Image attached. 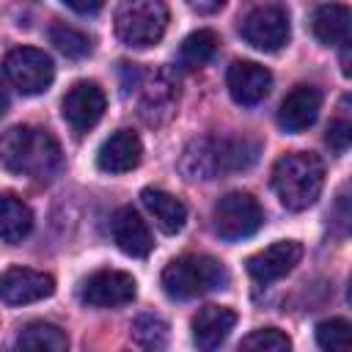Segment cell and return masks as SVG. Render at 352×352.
Segmentation results:
<instances>
[{"label": "cell", "instance_id": "cell-1", "mask_svg": "<svg viewBox=\"0 0 352 352\" xmlns=\"http://www.w3.org/2000/svg\"><path fill=\"white\" fill-rule=\"evenodd\" d=\"M258 160V143L250 138H198L182 151L179 170L190 182H206L223 173L248 170Z\"/></svg>", "mask_w": 352, "mask_h": 352}, {"label": "cell", "instance_id": "cell-2", "mask_svg": "<svg viewBox=\"0 0 352 352\" xmlns=\"http://www.w3.org/2000/svg\"><path fill=\"white\" fill-rule=\"evenodd\" d=\"M0 162L6 165V170L16 176L47 182L60 170L63 154H60L58 140L47 129L22 124L0 135Z\"/></svg>", "mask_w": 352, "mask_h": 352}, {"label": "cell", "instance_id": "cell-3", "mask_svg": "<svg viewBox=\"0 0 352 352\" xmlns=\"http://www.w3.org/2000/svg\"><path fill=\"white\" fill-rule=\"evenodd\" d=\"M324 187V162L311 151H289L272 165V190L292 212L308 209Z\"/></svg>", "mask_w": 352, "mask_h": 352}, {"label": "cell", "instance_id": "cell-4", "mask_svg": "<svg viewBox=\"0 0 352 352\" xmlns=\"http://www.w3.org/2000/svg\"><path fill=\"white\" fill-rule=\"evenodd\" d=\"M121 85L124 96H129L138 107V116L160 126L165 124L176 110V82L165 69H140L138 63H121Z\"/></svg>", "mask_w": 352, "mask_h": 352}, {"label": "cell", "instance_id": "cell-5", "mask_svg": "<svg viewBox=\"0 0 352 352\" xmlns=\"http://www.w3.org/2000/svg\"><path fill=\"white\" fill-rule=\"evenodd\" d=\"M162 289L170 300H195L201 294H209L214 289H223L228 283L226 267L204 253H187L173 258L162 270Z\"/></svg>", "mask_w": 352, "mask_h": 352}, {"label": "cell", "instance_id": "cell-6", "mask_svg": "<svg viewBox=\"0 0 352 352\" xmlns=\"http://www.w3.org/2000/svg\"><path fill=\"white\" fill-rule=\"evenodd\" d=\"M168 28V6L160 0H129L116 11V36L135 50H146L162 38Z\"/></svg>", "mask_w": 352, "mask_h": 352}, {"label": "cell", "instance_id": "cell-7", "mask_svg": "<svg viewBox=\"0 0 352 352\" xmlns=\"http://www.w3.org/2000/svg\"><path fill=\"white\" fill-rule=\"evenodd\" d=\"M261 226H264V209L250 192L242 190L226 192L212 206V228L226 242L245 239L256 234Z\"/></svg>", "mask_w": 352, "mask_h": 352}, {"label": "cell", "instance_id": "cell-8", "mask_svg": "<svg viewBox=\"0 0 352 352\" xmlns=\"http://www.w3.org/2000/svg\"><path fill=\"white\" fill-rule=\"evenodd\" d=\"M3 74L22 96H36V94H44L52 85L55 66H52V58L44 50L16 47L3 58Z\"/></svg>", "mask_w": 352, "mask_h": 352}, {"label": "cell", "instance_id": "cell-9", "mask_svg": "<svg viewBox=\"0 0 352 352\" xmlns=\"http://www.w3.org/2000/svg\"><path fill=\"white\" fill-rule=\"evenodd\" d=\"M239 33L242 38L261 50V52H278L280 47L289 44L292 36V25H289V14L283 6L278 3H267V6H256L250 8L242 22H239Z\"/></svg>", "mask_w": 352, "mask_h": 352}, {"label": "cell", "instance_id": "cell-10", "mask_svg": "<svg viewBox=\"0 0 352 352\" xmlns=\"http://www.w3.org/2000/svg\"><path fill=\"white\" fill-rule=\"evenodd\" d=\"M138 283L124 270H96L80 286V300L91 308H118L132 302Z\"/></svg>", "mask_w": 352, "mask_h": 352}, {"label": "cell", "instance_id": "cell-11", "mask_svg": "<svg viewBox=\"0 0 352 352\" xmlns=\"http://www.w3.org/2000/svg\"><path fill=\"white\" fill-rule=\"evenodd\" d=\"M104 107H107V99H104V91L91 82V80H80L74 82L63 102H60V113L66 118V124L74 129V132H88L99 124V118L104 116Z\"/></svg>", "mask_w": 352, "mask_h": 352}, {"label": "cell", "instance_id": "cell-12", "mask_svg": "<svg viewBox=\"0 0 352 352\" xmlns=\"http://www.w3.org/2000/svg\"><path fill=\"white\" fill-rule=\"evenodd\" d=\"M55 278L28 267H11L0 275V300L6 305H28L52 297Z\"/></svg>", "mask_w": 352, "mask_h": 352}, {"label": "cell", "instance_id": "cell-13", "mask_svg": "<svg viewBox=\"0 0 352 352\" xmlns=\"http://www.w3.org/2000/svg\"><path fill=\"white\" fill-rule=\"evenodd\" d=\"M302 258V245L297 239H280L258 253H253L248 258V275L256 283H272L278 278H283L286 272H292Z\"/></svg>", "mask_w": 352, "mask_h": 352}, {"label": "cell", "instance_id": "cell-14", "mask_svg": "<svg viewBox=\"0 0 352 352\" xmlns=\"http://www.w3.org/2000/svg\"><path fill=\"white\" fill-rule=\"evenodd\" d=\"M226 85L236 104L253 107L267 99L272 88V74L256 60H234L226 72Z\"/></svg>", "mask_w": 352, "mask_h": 352}, {"label": "cell", "instance_id": "cell-15", "mask_svg": "<svg viewBox=\"0 0 352 352\" xmlns=\"http://www.w3.org/2000/svg\"><path fill=\"white\" fill-rule=\"evenodd\" d=\"M236 324V311L228 305H204L192 316V344L198 352H220Z\"/></svg>", "mask_w": 352, "mask_h": 352}, {"label": "cell", "instance_id": "cell-16", "mask_svg": "<svg viewBox=\"0 0 352 352\" xmlns=\"http://www.w3.org/2000/svg\"><path fill=\"white\" fill-rule=\"evenodd\" d=\"M110 231L121 253L132 258H146L154 250V236L146 226V220L132 206H118L110 217Z\"/></svg>", "mask_w": 352, "mask_h": 352}, {"label": "cell", "instance_id": "cell-17", "mask_svg": "<svg viewBox=\"0 0 352 352\" xmlns=\"http://www.w3.org/2000/svg\"><path fill=\"white\" fill-rule=\"evenodd\" d=\"M143 157V143L132 129H118L113 132L96 151V165L104 173H126L140 165Z\"/></svg>", "mask_w": 352, "mask_h": 352}, {"label": "cell", "instance_id": "cell-18", "mask_svg": "<svg viewBox=\"0 0 352 352\" xmlns=\"http://www.w3.org/2000/svg\"><path fill=\"white\" fill-rule=\"evenodd\" d=\"M322 110V94L314 85H297L286 94V99L278 107V124L286 132H302L308 129Z\"/></svg>", "mask_w": 352, "mask_h": 352}, {"label": "cell", "instance_id": "cell-19", "mask_svg": "<svg viewBox=\"0 0 352 352\" xmlns=\"http://www.w3.org/2000/svg\"><path fill=\"white\" fill-rule=\"evenodd\" d=\"M140 201H143V206L151 212V217L157 220V226L165 234H176V231L184 228V223H187V206L176 195H170L165 190H157V187H146L140 192Z\"/></svg>", "mask_w": 352, "mask_h": 352}, {"label": "cell", "instance_id": "cell-20", "mask_svg": "<svg viewBox=\"0 0 352 352\" xmlns=\"http://www.w3.org/2000/svg\"><path fill=\"white\" fill-rule=\"evenodd\" d=\"M30 231H33V212H30V206L19 195L0 190V239L8 242V245H16Z\"/></svg>", "mask_w": 352, "mask_h": 352}, {"label": "cell", "instance_id": "cell-21", "mask_svg": "<svg viewBox=\"0 0 352 352\" xmlns=\"http://www.w3.org/2000/svg\"><path fill=\"white\" fill-rule=\"evenodd\" d=\"M349 8L341 3H330V6H319L314 11L311 28L314 36L324 44V47H338L344 41H349Z\"/></svg>", "mask_w": 352, "mask_h": 352}, {"label": "cell", "instance_id": "cell-22", "mask_svg": "<svg viewBox=\"0 0 352 352\" xmlns=\"http://www.w3.org/2000/svg\"><path fill=\"white\" fill-rule=\"evenodd\" d=\"M69 338L52 322H30L16 336V352H66Z\"/></svg>", "mask_w": 352, "mask_h": 352}, {"label": "cell", "instance_id": "cell-23", "mask_svg": "<svg viewBox=\"0 0 352 352\" xmlns=\"http://www.w3.org/2000/svg\"><path fill=\"white\" fill-rule=\"evenodd\" d=\"M217 44H220V38L214 30H209V28L192 30L179 47V63L184 69H198L212 60V55L217 52Z\"/></svg>", "mask_w": 352, "mask_h": 352}, {"label": "cell", "instance_id": "cell-24", "mask_svg": "<svg viewBox=\"0 0 352 352\" xmlns=\"http://www.w3.org/2000/svg\"><path fill=\"white\" fill-rule=\"evenodd\" d=\"M168 322L154 316V314H140L132 322V341L143 349V352H162L168 346Z\"/></svg>", "mask_w": 352, "mask_h": 352}, {"label": "cell", "instance_id": "cell-25", "mask_svg": "<svg viewBox=\"0 0 352 352\" xmlns=\"http://www.w3.org/2000/svg\"><path fill=\"white\" fill-rule=\"evenodd\" d=\"M50 41L55 44L58 52H63L66 58H74V60L91 55V50H94L91 36L72 28V25H52L50 28Z\"/></svg>", "mask_w": 352, "mask_h": 352}, {"label": "cell", "instance_id": "cell-26", "mask_svg": "<svg viewBox=\"0 0 352 352\" xmlns=\"http://www.w3.org/2000/svg\"><path fill=\"white\" fill-rule=\"evenodd\" d=\"M236 352H292V341L278 327H261L248 333Z\"/></svg>", "mask_w": 352, "mask_h": 352}, {"label": "cell", "instance_id": "cell-27", "mask_svg": "<svg viewBox=\"0 0 352 352\" xmlns=\"http://www.w3.org/2000/svg\"><path fill=\"white\" fill-rule=\"evenodd\" d=\"M316 344L322 352H349V322L341 316L316 324Z\"/></svg>", "mask_w": 352, "mask_h": 352}, {"label": "cell", "instance_id": "cell-28", "mask_svg": "<svg viewBox=\"0 0 352 352\" xmlns=\"http://www.w3.org/2000/svg\"><path fill=\"white\" fill-rule=\"evenodd\" d=\"M327 146L336 151V154H346L349 143H352V124L346 118H338L327 126V135H324Z\"/></svg>", "mask_w": 352, "mask_h": 352}, {"label": "cell", "instance_id": "cell-29", "mask_svg": "<svg viewBox=\"0 0 352 352\" xmlns=\"http://www.w3.org/2000/svg\"><path fill=\"white\" fill-rule=\"evenodd\" d=\"M66 8L80 11V14H96V11H102V3H74V0H66Z\"/></svg>", "mask_w": 352, "mask_h": 352}, {"label": "cell", "instance_id": "cell-30", "mask_svg": "<svg viewBox=\"0 0 352 352\" xmlns=\"http://www.w3.org/2000/svg\"><path fill=\"white\" fill-rule=\"evenodd\" d=\"M190 8L198 11V14H209V11H220L223 3H220V0H217V3H190Z\"/></svg>", "mask_w": 352, "mask_h": 352}, {"label": "cell", "instance_id": "cell-31", "mask_svg": "<svg viewBox=\"0 0 352 352\" xmlns=\"http://www.w3.org/2000/svg\"><path fill=\"white\" fill-rule=\"evenodd\" d=\"M6 110H8V91H6V85L0 82V118L6 116Z\"/></svg>", "mask_w": 352, "mask_h": 352}]
</instances>
